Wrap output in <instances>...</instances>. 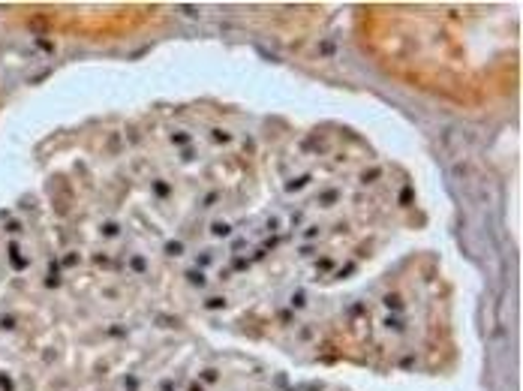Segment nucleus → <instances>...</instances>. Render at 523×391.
Instances as JSON below:
<instances>
[{
  "label": "nucleus",
  "instance_id": "1",
  "mask_svg": "<svg viewBox=\"0 0 523 391\" xmlns=\"http://www.w3.org/2000/svg\"><path fill=\"white\" fill-rule=\"evenodd\" d=\"M442 145H445V151H448L451 157H463V154L472 148V133H469L466 127H448V130L442 133Z\"/></svg>",
  "mask_w": 523,
  "mask_h": 391
},
{
  "label": "nucleus",
  "instance_id": "3",
  "mask_svg": "<svg viewBox=\"0 0 523 391\" xmlns=\"http://www.w3.org/2000/svg\"><path fill=\"white\" fill-rule=\"evenodd\" d=\"M214 235H228V226L226 223H217V226H214Z\"/></svg>",
  "mask_w": 523,
  "mask_h": 391
},
{
  "label": "nucleus",
  "instance_id": "4",
  "mask_svg": "<svg viewBox=\"0 0 523 391\" xmlns=\"http://www.w3.org/2000/svg\"><path fill=\"white\" fill-rule=\"evenodd\" d=\"M214 141H223V145H226L228 136H226V133H214Z\"/></svg>",
  "mask_w": 523,
  "mask_h": 391
},
{
  "label": "nucleus",
  "instance_id": "2",
  "mask_svg": "<svg viewBox=\"0 0 523 391\" xmlns=\"http://www.w3.org/2000/svg\"><path fill=\"white\" fill-rule=\"evenodd\" d=\"M451 175H454L457 181H472V166L469 162H454V169H451Z\"/></svg>",
  "mask_w": 523,
  "mask_h": 391
},
{
  "label": "nucleus",
  "instance_id": "5",
  "mask_svg": "<svg viewBox=\"0 0 523 391\" xmlns=\"http://www.w3.org/2000/svg\"><path fill=\"white\" fill-rule=\"evenodd\" d=\"M186 391H205V388H202L199 382H190V388H186Z\"/></svg>",
  "mask_w": 523,
  "mask_h": 391
},
{
  "label": "nucleus",
  "instance_id": "6",
  "mask_svg": "<svg viewBox=\"0 0 523 391\" xmlns=\"http://www.w3.org/2000/svg\"><path fill=\"white\" fill-rule=\"evenodd\" d=\"M162 391H175V385H172V382H169V385H162Z\"/></svg>",
  "mask_w": 523,
  "mask_h": 391
}]
</instances>
